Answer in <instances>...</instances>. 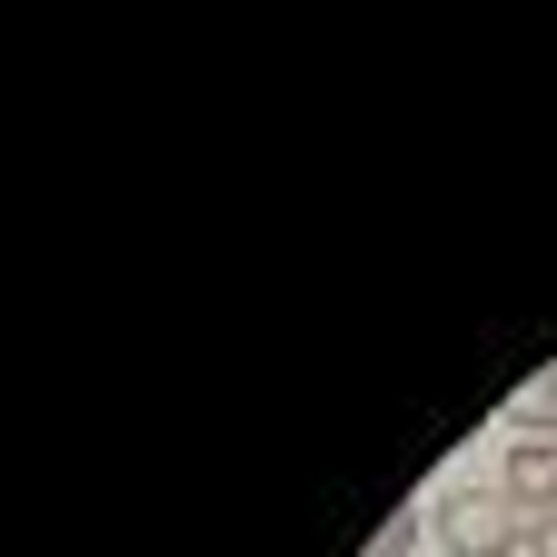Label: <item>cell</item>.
I'll use <instances>...</instances> for the list:
<instances>
[{
	"label": "cell",
	"mask_w": 557,
	"mask_h": 557,
	"mask_svg": "<svg viewBox=\"0 0 557 557\" xmlns=\"http://www.w3.org/2000/svg\"><path fill=\"white\" fill-rule=\"evenodd\" d=\"M498 487H508V508L528 528H557V438H518L498 458Z\"/></svg>",
	"instance_id": "7a4b0ae2"
},
{
	"label": "cell",
	"mask_w": 557,
	"mask_h": 557,
	"mask_svg": "<svg viewBox=\"0 0 557 557\" xmlns=\"http://www.w3.org/2000/svg\"><path fill=\"white\" fill-rule=\"evenodd\" d=\"M528 557H557V528H537V537H528Z\"/></svg>",
	"instance_id": "277c9868"
},
{
	"label": "cell",
	"mask_w": 557,
	"mask_h": 557,
	"mask_svg": "<svg viewBox=\"0 0 557 557\" xmlns=\"http://www.w3.org/2000/svg\"><path fill=\"white\" fill-rule=\"evenodd\" d=\"M408 537H418V518H408V508H398V518H388V528H379V547H369V557H408Z\"/></svg>",
	"instance_id": "3957f363"
},
{
	"label": "cell",
	"mask_w": 557,
	"mask_h": 557,
	"mask_svg": "<svg viewBox=\"0 0 557 557\" xmlns=\"http://www.w3.org/2000/svg\"><path fill=\"white\" fill-rule=\"evenodd\" d=\"M438 537H448V557H528V518L508 508V487H448L438 498Z\"/></svg>",
	"instance_id": "6da1fadb"
}]
</instances>
